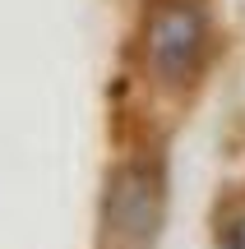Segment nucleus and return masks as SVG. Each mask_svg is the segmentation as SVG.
Masks as SVG:
<instances>
[{
	"label": "nucleus",
	"instance_id": "nucleus-1",
	"mask_svg": "<svg viewBox=\"0 0 245 249\" xmlns=\"http://www.w3.org/2000/svg\"><path fill=\"white\" fill-rule=\"evenodd\" d=\"M107 217L111 231L120 235L125 249H148L162 222V189L157 176L148 166H120L111 176V194H107Z\"/></svg>",
	"mask_w": 245,
	"mask_h": 249
},
{
	"label": "nucleus",
	"instance_id": "nucleus-2",
	"mask_svg": "<svg viewBox=\"0 0 245 249\" xmlns=\"http://www.w3.org/2000/svg\"><path fill=\"white\" fill-rule=\"evenodd\" d=\"M204 51V9L194 0H176L148 28V60L167 83H181Z\"/></svg>",
	"mask_w": 245,
	"mask_h": 249
}]
</instances>
